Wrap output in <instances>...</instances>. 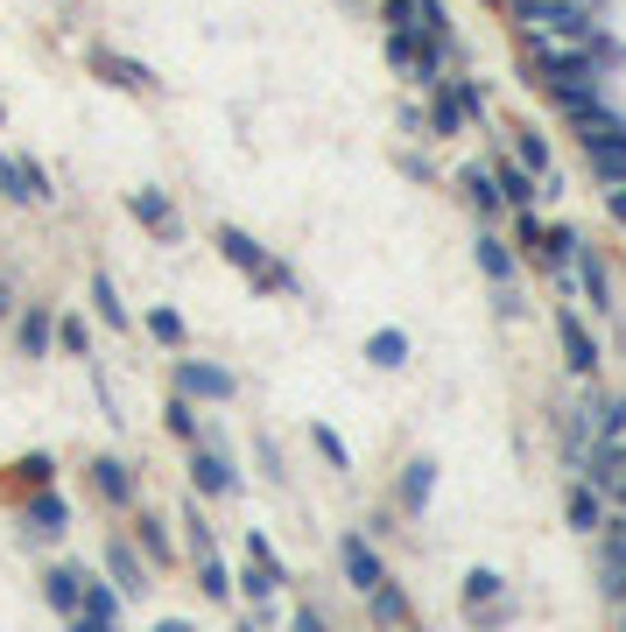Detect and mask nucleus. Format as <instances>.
I'll return each instance as SVG.
<instances>
[{"instance_id": "obj_1", "label": "nucleus", "mask_w": 626, "mask_h": 632, "mask_svg": "<svg viewBox=\"0 0 626 632\" xmlns=\"http://www.w3.org/2000/svg\"><path fill=\"white\" fill-rule=\"evenodd\" d=\"M218 253H226V261L240 267V275L253 281V289H289V295H296V275H289V267H275V261H267V253H261V239H253V232H240V225H226V232H218Z\"/></svg>"}, {"instance_id": "obj_2", "label": "nucleus", "mask_w": 626, "mask_h": 632, "mask_svg": "<svg viewBox=\"0 0 626 632\" xmlns=\"http://www.w3.org/2000/svg\"><path fill=\"white\" fill-rule=\"evenodd\" d=\"M176 394L184 401H233V372L204 358H176Z\"/></svg>"}, {"instance_id": "obj_3", "label": "nucleus", "mask_w": 626, "mask_h": 632, "mask_svg": "<svg viewBox=\"0 0 626 632\" xmlns=\"http://www.w3.org/2000/svg\"><path fill=\"white\" fill-rule=\"evenodd\" d=\"M338 563H346V583H352V591H374V583H387V569H380V555H374V541H366V534H346V541H338Z\"/></svg>"}, {"instance_id": "obj_4", "label": "nucleus", "mask_w": 626, "mask_h": 632, "mask_svg": "<svg viewBox=\"0 0 626 632\" xmlns=\"http://www.w3.org/2000/svg\"><path fill=\"white\" fill-rule=\"evenodd\" d=\"M472 113H479V92H472L465 78H458V85H437V105H429V127H437V134H458Z\"/></svg>"}, {"instance_id": "obj_5", "label": "nucleus", "mask_w": 626, "mask_h": 632, "mask_svg": "<svg viewBox=\"0 0 626 632\" xmlns=\"http://www.w3.org/2000/svg\"><path fill=\"white\" fill-rule=\"evenodd\" d=\"M42 605H50L57 611V619H71V611H78L85 605V577H78V569H50V577H42Z\"/></svg>"}, {"instance_id": "obj_6", "label": "nucleus", "mask_w": 626, "mask_h": 632, "mask_svg": "<svg viewBox=\"0 0 626 632\" xmlns=\"http://www.w3.org/2000/svg\"><path fill=\"white\" fill-rule=\"evenodd\" d=\"M556 338H563V358H571V372H599V344H591V330L577 324L571 309L556 316Z\"/></svg>"}, {"instance_id": "obj_7", "label": "nucleus", "mask_w": 626, "mask_h": 632, "mask_svg": "<svg viewBox=\"0 0 626 632\" xmlns=\"http://www.w3.org/2000/svg\"><path fill=\"white\" fill-rule=\"evenodd\" d=\"M190 485H198L204 500H226V492H240V471H233L226 457H212V450H204V457L190 464Z\"/></svg>"}, {"instance_id": "obj_8", "label": "nucleus", "mask_w": 626, "mask_h": 632, "mask_svg": "<svg viewBox=\"0 0 626 632\" xmlns=\"http://www.w3.org/2000/svg\"><path fill=\"white\" fill-rule=\"evenodd\" d=\"M127 211L148 225V232L176 239V211H170V198H162V190H127Z\"/></svg>"}, {"instance_id": "obj_9", "label": "nucleus", "mask_w": 626, "mask_h": 632, "mask_svg": "<svg viewBox=\"0 0 626 632\" xmlns=\"http://www.w3.org/2000/svg\"><path fill=\"white\" fill-rule=\"evenodd\" d=\"M22 520H28V534H64V527H71V506L57 500V492H36V500L22 506Z\"/></svg>"}, {"instance_id": "obj_10", "label": "nucleus", "mask_w": 626, "mask_h": 632, "mask_svg": "<svg viewBox=\"0 0 626 632\" xmlns=\"http://www.w3.org/2000/svg\"><path fill=\"white\" fill-rule=\"evenodd\" d=\"M107 569H113V583H121L127 597H141V591H148V577H141V555H134V548H127L121 534L107 541Z\"/></svg>"}, {"instance_id": "obj_11", "label": "nucleus", "mask_w": 626, "mask_h": 632, "mask_svg": "<svg viewBox=\"0 0 626 632\" xmlns=\"http://www.w3.org/2000/svg\"><path fill=\"white\" fill-rule=\"evenodd\" d=\"M92 71H99L107 85H127V92H148V85H155L141 64H134V56H113V50H99V56H92Z\"/></svg>"}, {"instance_id": "obj_12", "label": "nucleus", "mask_w": 626, "mask_h": 632, "mask_svg": "<svg viewBox=\"0 0 626 632\" xmlns=\"http://www.w3.org/2000/svg\"><path fill=\"white\" fill-rule=\"evenodd\" d=\"M429 492H437V464H429V457H415L409 471H401V506H409V514H423V506H429Z\"/></svg>"}, {"instance_id": "obj_13", "label": "nucleus", "mask_w": 626, "mask_h": 632, "mask_svg": "<svg viewBox=\"0 0 626 632\" xmlns=\"http://www.w3.org/2000/svg\"><path fill=\"white\" fill-rule=\"evenodd\" d=\"M493 190H500V204H514V211H528L535 198H542V190H535V176H528V169H514V162H506V169L493 176Z\"/></svg>"}, {"instance_id": "obj_14", "label": "nucleus", "mask_w": 626, "mask_h": 632, "mask_svg": "<svg viewBox=\"0 0 626 632\" xmlns=\"http://www.w3.org/2000/svg\"><path fill=\"white\" fill-rule=\"evenodd\" d=\"M472 247H479V275H486V281H514V253H506L493 232H479Z\"/></svg>"}, {"instance_id": "obj_15", "label": "nucleus", "mask_w": 626, "mask_h": 632, "mask_svg": "<svg viewBox=\"0 0 626 632\" xmlns=\"http://www.w3.org/2000/svg\"><path fill=\"white\" fill-rule=\"evenodd\" d=\"M92 485L107 492V500H121V506L134 500V478H127V464H121V457H99V464H92Z\"/></svg>"}, {"instance_id": "obj_16", "label": "nucleus", "mask_w": 626, "mask_h": 632, "mask_svg": "<svg viewBox=\"0 0 626 632\" xmlns=\"http://www.w3.org/2000/svg\"><path fill=\"white\" fill-rule=\"evenodd\" d=\"M366 358H374L380 372H395L401 358H409V338H401V330H374V338H366Z\"/></svg>"}, {"instance_id": "obj_17", "label": "nucleus", "mask_w": 626, "mask_h": 632, "mask_svg": "<svg viewBox=\"0 0 626 632\" xmlns=\"http://www.w3.org/2000/svg\"><path fill=\"white\" fill-rule=\"evenodd\" d=\"M366 597H374V625H409V597H401L395 583H374Z\"/></svg>"}, {"instance_id": "obj_18", "label": "nucleus", "mask_w": 626, "mask_h": 632, "mask_svg": "<svg viewBox=\"0 0 626 632\" xmlns=\"http://www.w3.org/2000/svg\"><path fill=\"white\" fill-rule=\"evenodd\" d=\"M585 155L599 162L605 184H626V134H613V141H599V148H585Z\"/></svg>"}, {"instance_id": "obj_19", "label": "nucleus", "mask_w": 626, "mask_h": 632, "mask_svg": "<svg viewBox=\"0 0 626 632\" xmlns=\"http://www.w3.org/2000/svg\"><path fill=\"white\" fill-rule=\"evenodd\" d=\"M14 338H22V352H28V358H42V352H50V316H42V309H22Z\"/></svg>"}, {"instance_id": "obj_20", "label": "nucleus", "mask_w": 626, "mask_h": 632, "mask_svg": "<svg viewBox=\"0 0 626 632\" xmlns=\"http://www.w3.org/2000/svg\"><path fill=\"white\" fill-rule=\"evenodd\" d=\"M198 591L212 597V605H226V597H233V577H226V563H218V555H198Z\"/></svg>"}, {"instance_id": "obj_21", "label": "nucleus", "mask_w": 626, "mask_h": 632, "mask_svg": "<svg viewBox=\"0 0 626 632\" xmlns=\"http://www.w3.org/2000/svg\"><path fill=\"white\" fill-rule=\"evenodd\" d=\"M571 267H577V281H585V295H591V303H599V309H605V303H613V289H605V275H599V261H591V253H585V247H577V253H571Z\"/></svg>"}, {"instance_id": "obj_22", "label": "nucleus", "mask_w": 626, "mask_h": 632, "mask_svg": "<svg viewBox=\"0 0 626 632\" xmlns=\"http://www.w3.org/2000/svg\"><path fill=\"white\" fill-rule=\"evenodd\" d=\"M92 309H99V324H113V330L127 324V309H121V289H113L107 275H92Z\"/></svg>"}, {"instance_id": "obj_23", "label": "nucleus", "mask_w": 626, "mask_h": 632, "mask_svg": "<svg viewBox=\"0 0 626 632\" xmlns=\"http://www.w3.org/2000/svg\"><path fill=\"white\" fill-rule=\"evenodd\" d=\"M563 514H571V527H599V492H591V485H571Z\"/></svg>"}, {"instance_id": "obj_24", "label": "nucleus", "mask_w": 626, "mask_h": 632, "mask_svg": "<svg viewBox=\"0 0 626 632\" xmlns=\"http://www.w3.org/2000/svg\"><path fill=\"white\" fill-rule=\"evenodd\" d=\"M78 611H99V619H121V597H113V583H92L85 577V605Z\"/></svg>"}, {"instance_id": "obj_25", "label": "nucleus", "mask_w": 626, "mask_h": 632, "mask_svg": "<svg viewBox=\"0 0 626 632\" xmlns=\"http://www.w3.org/2000/svg\"><path fill=\"white\" fill-rule=\"evenodd\" d=\"M500 591H506V583L493 577V569H465V597H472V605H493Z\"/></svg>"}, {"instance_id": "obj_26", "label": "nucleus", "mask_w": 626, "mask_h": 632, "mask_svg": "<svg viewBox=\"0 0 626 632\" xmlns=\"http://www.w3.org/2000/svg\"><path fill=\"white\" fill-rule=\"evenodd\" d=\"M247 555H253V569H261V577H267V583H289V569H281V563H275V548H267V541H261V534H247Z\"/></svg>"}, {"instance_id": "obj_27", "label": "nucleus", "mask_w": 626, "mask_h": 632, "mask_svg": "<svg viewBox=\"0 0 626 632\" xmlns=\"http://www.w3.org/2000/svg\"><path fill=\"white\" fill-rule=\"evenodd\" d=\"M162 421H170V435H176V443H190V435H198V408H190L184 394L170 401V415H162Z\"/></svg>"}, {"instance_id": "obj_28", "label": "nucleus", "mask_w": 626, "mask_h": 632, "mask_svg": "<svg viewBox=\"0 0 626 632\" xmlns=\"http://www.w3.org/2000/svg\"><path fill=\"white\" fill-rule=\"evenodd\" d=\"M626 435V401H599V443H619Z\"/></svg>"}, {"instance_id": "obj_29", "label": "nucleus", "mask_w": 626, "mask_h": 632, "mask_svg": "<svg viewBox=\"0 0 626 632\" xmlns=\"http://www.w3.org/2000/svg\"><path fill=\"white\" fill-rule=\"evenodd\" d=\"M148 330H155V344H184V316L176 309H148Z\"/></svg>"}, {"instance_id": "obj_30", "label": "nucleus", "mask_w": 626, "mask_h": 632, "mask_svg": "<svg viewBox=\"0 0 626 632\" xmlns=\"http://www.w3.org/2000/svg\"><path fill=\"white\" fill-rule=\"evenodd\" d=\"M57 344H64V352H78V358H85V352H92V330H85L78 316H64V324H57Z\"/></svg>"}, {"instance_id": "obj_31", "label": "nucleus", "mask_w": 626, "mask_h": 632, "mask_svg": "<svg viewBox=\"0 0 626 632\" xmlns=\"http://www.w3.org/2000/svg\"><path fill=\"white\" fill-rule=\"evenodd\" d=\"M465 190H472V204H479V211H500V190H493V176H486V169H472Z\"/></svg>"}, {"instance_id": "obj_32", "label": "nucleus", "mask_w": 626, "mask_h": 632, "mask_svg": "<svg viewBox=\"0 0 626 632\" xmlns=\"http://www.w3.org/2000/svg\"><path fill=\"white\" fill-rule=\"evenodd\" d=\"M310 443H317V457H324V464H338V471L352 464V457H346V443H338L331 429H310Z\"/></svg>"}, {"instance_id": "obj_33", "label": "nucleus", "mask_w": 626, "mask_h": 632, "mask_svg": "<svg viewBox=\"0 0 626 632\" xmlns=\"http://www.w3.org/2000/svg\"><path fill=\"white\" fill-rule=\"evenodd\" d=\"M521 162H528V176H549V148L535 134H521Z\"/></svg>"}, {"instance_id": "obj_34", "label": "nucleus", "mask_w": 626, "mask_h": 632, "mask_svg": "<svg viewBox=\"0 0 626 632\" xmlns=\"http://www.w3.org/2000/svg\"><path fill=\"white\" fill-rule=\"evenodd\" d=\"M184 527H190V548H198V555H212V527H204V514H198V506L184 514Z\"/></svg>"}, {"instance_id": "obj_35", "label": "nucleus", "mask_w": 626, "mask_h": 632, "mask_svg": "<svg viewBox=\"0 0 626 632\" xmlns=\"http://www.w3.org/2000/svg\"><path fill=\"white\" fill-rule=\"evenodd\" d=\"M64 632H113V619H99V611H71Z\"/></svg>"}, {"instance_id": "obj_36", "label": "nucleus", "mask_w": 626, "mask_h": 632, "mask_svg": "<svg viewBox=\"0 0 626 632\" xmlns=\"http://www.w3.org/2000/svg\"><path fill=\"white\" fill-rule=\"evenodd\" d=\"M22 478H28V485H50V457H42V450H36V457H22Z\"/></svg>"}, {"instance_id": "obj_37", "label": "nucleus", "mask_w": 626, "mask_h": 632, "mask_svg": "<svg viewBox=\"0 0 626 632\" xmlns=\"http://www.w3.org/2000/svg\"><path fill=\"white\" fill-rule=\"evenodd\" d=\"M141 548H148V555H170V541H162L155 520H141Z\"/></svg>"}, {"instance_id": "obj_38", "label": "nucleus", "mask_w": 626, "mask_h": 632, "mask_svg": "<svg viewBox=\"0 0 626 632\" xmlns=\"http://www.w3.org/2000/svg\"><path fill=\"white\" fill-rule=\"evenodd\" d=\"M289 632H324V619L310 605H296V619H289Z\"/></svg>"}, {"instance_id": "obj_39", "label": "nucleus", "mask_w": 626, "mask_h": 632, "mask_svg": "<svg viewBox=\"0 0 626 632\" xmlns=\"http://www.w3.org/2000/svg\"><path fill=\"white\" fill-rule=\"evenodd\" d=\"M613 218H626V184H613Z\"/></svg>"}, {"instance_id": "obj_40", "label": "nucleus", "mask_w": 626, "mask_h": 632, "mask_svg": "<svg viewBox=\"0 0 626 632\" xmlns=\"http://www.w3.org/2000/svg\"><path fill=\"white\" fill-rule=\"evenodd\" d=\"M155 632H190V625H184V619H162V625H155Z\"/></svg>"}, {"instance_id": "obj_41", "label": "nucleus", "mask_w": 626, "mask_h": 632, "mask_svg": "<svg viewBox=\"0 0 626 632\" xmlns=\"http://www.w3.org/2000/svg\"><path fill=\"white\" fill-rule=\"evenodd\" d=\"M0 316H8V281H0Z\"/></svg>"}, {"instance_id": "obj_42", "label": "nucleus", "mask_w": 626, "mask_h": 632, "mask_svg": "<svg viewBox=\"0 0 626 632\" xmlns=\"http://www.w3.org/2000/svg\"><path fill=\"white\" fill-rule=\"evenodd\" d=\"M233 632H253V625H233Z\"/></svg>"}]
</instances>
